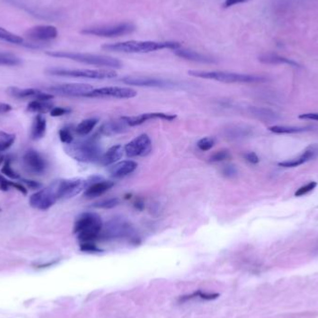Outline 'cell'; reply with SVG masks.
<instances>
[{
  "label": "cell",
  "mask_w": 318,
  "mask_h": 318,
  "mask_svg": "<svg viewBox=\"0 0 318 318\" xmlns=\"http://www.w3.org/2000/svg\"><path fill=\"white\" fill-rule=\"evenodd\" d=\"M180 48V44L174 41H139L129 40L118 42L114 44H106L103 46L104 51L122 53H149L161 50L176 51Z\"/></svg>",
  "instance_id": "1"
},
{
  "label": "cell",
  "mask_w": 318,
  "mask_h": 318,
  "mask_svg": "<svg viewBox=\"0 0 318 318\" xmlns=\"http://www.w3.org/2000/svg\"><path fill=\"white\" fill-rule=\"evenodd\" d=\"M103 226L100 215L86 212L77 218L74 226V233L77 235L79 243L96 244L100 240Z\"/></svg>",
  "instance_id": "2"
},
{
  "label": "cell",
  "mask_w": 318,
  "mask_h": 318,
  "mask_svg": "<svg viewBox=\"0 0 318 318\" xmlns=\"http://www.w3.org/2000/svg\"><path fill=\"white\" fill-rule=\"evenodd\" d=\"M65 153L76 161L92 163L100 161L103 149L95 138L73 142L64 147Z\"/></svg>",
  "instance_id": "3"
},
{
  "label": "cell",
  "mask_w": 318,
  "mask_h": 318,
  "mask_svg": "<svg viewBox=\"0 0 318 318\" xmlns=\"http://www.w3.org/2000/svg\"><path fill=\"white\" fill-rule=\"evenodd\" d=\"M46 54L54 58L68 59L82 64H90L99 67L113 69H119L122 67V63L119 60L104 55L73 52H47Z\"/></svg>",
  "instance_id": "4"
},
{
  "label": "cell",
  "mask_w": 318,
  "mask_h": 318,
  "mask_svg": "<svg viewBox=\"0 0 318 318\" xmlns=\"http://www.w3.org/2000/svg\"><path fill=\"white\" fill-rule=\"evenodd\" d=\"M189 75L195 77L210 79L215 81L222 82V83H262L266 81L267 79L263 76L260 75H246V74H237L231 72H223V71H197L193 70L188 72Z\"/></svg>",
  "instance_id": "5"
},
{
  "label": "cell",
  "mask_w": 318,
  "mask_h": 318,
  "mask_svg": "<svg viewBox=\"0 0 318 318\" xmlns=\"http://www.w3.org/2000/svg\"><path fill=\"white\" fill-rule=\"evenodd\" d=\"M47 74L56 76H66L75 78H87V79H111L117 76L115 70L110 69H64V68H52L47 70Z\"/></svg>",
  "instance_id": "6"
},
{
  "label": "cell",
  "mask_w": 318,
  "mask_h": 318,
  "mask_svg": "<svg viewBox=\"0 0 318 318\" xmlns=\"http://www.w3.org/2000/svg\"><path fill=\"white\" fill-rule=\"evenodd\" d=\"M118 238H135V230L127 220L123 218H115L103 226L100 239L113 240Z\"/></svg>",
  "instance_id": "7"
},
{
  "label": "cell",
  "mask_w": 318,
  "mask_h": 318,
  "mask_svg": "<svg viewBox=\"0 0 318 318\" xmlns=\"http://www.w3.org/2000/svg\"><path fill=\"white\" fill-rule=\"evenodd\" d=\"M58 200L69 199L71 197L79 195L87 187V179L75 178L55 180L52 184Z\"/></svg>",
  "instance_id": "8"
},
{
  "label": "cell",
  "mask_w": 318,
  "mask_h": 318,
  "mask_svg": "<svg viewBox=\"0 0 318 318\" xmlns=\"http://www.w3.org/2000/svg\"><path fill=\"white\" fill-rule=\"evenodd\" d=\"M135 30V25L130 23H117L112 25L94 26L82 30V34L96 35L102 37H116L121 35H128Z\"/></svg>",
  "instance_id": "9"
},
{
  "label": "cell",
  "mask_w": 318,
  "mask_h": 318,
  "mask_svg": "<svg viewBox=\"0 0 318 318\" xmlns=\"http://www.w3.org/2000/svg\"><path fill=\"white\" fill-rule=\"evenodd\" d=\"M50 93H55L62 96L71 97H86L87 94L92 93L94 87L89 84L82 83H72V84H61L55 85L47 88Z\"/></svg>",
  "instance_id": "10"
},
{
  "label": "cell",
  "mask_w": 318,
  "mask_h": 318,
  "mask_svg": "<svg viewBox=\"0 0 318 318\" xmlns=\"http://www.w3.org/2000/svg\"><path fill=\"white\" fill-rule=\"evenodd\" d=\"M137 96V92L133 88L124 87H105L94 88L88 93L87 98L130 99Z\"/></svg>",
  "instance_id": "11"
},
{
  "label": "cell",
  "mask_w": 318,
  "mask_h": 318,
  "mask_svg": "<svg viewBox=\"0 0 318 318\" xmlns=\"http://www.w3.org/2000/svg\"><path fill=\"white\" fill-rule=\"evenodd\" d=\"M58 201L52 185L45 189L36 192L29 198L30 206L35 209L47 210Z\"/></svg>",
  "instance_id": "12"
},
{
  "label": "cell",
  "mask_w": 318,
  "mask_h": 318,
  "mask_svg": "<svg viewBox=\"0 0 318 318\" xmlns=\"http://www.w3.org/2000/svg\"><path fill=\"white\" fill-rule=\"evenodd\" d=\"M121 82L137 87H159V88H173L176 86L174 82L162 78L149 76H127L122 78Z\"/></svg>",
  "instance_id": "13"
},
{
  "label": "cell",
  "mask_w": 318,
  "mask_h": 318,
  "mask_svg": "<svg viewBox=\"0 0 318 318\" xmlns=\"http://www.w3.org/2000/svg\"><path fill=\"white\" fill-rule=\"evenodd\" d=\"M125 153L128 157L148 156L152 151V142L147 134H141L125 146Z\"/></svg>",
  "instance_id": "14"
},
{
  "label": "cell",
  "mask_w": 318,
  "mask_h": 318,
  "mask_svg": "<svg viewBox=\"0 0 318 318\" xmlns=\"http://www.w3.org/2000/svg\"><path fill=\"white\" fill-rule=\"evenodd\" d=\"M25 36L35 42H47L58 36V30L53 25H35L27 29Z\"/></svg>",
  "instance_id": "15"
},
{
  "label": "cell",
  "mask_w": 318,
  "mask_h": 318,
  "mask_svg": "<svg viewBox=\"0 0 318 318\" xmlns=\"http://www.w3.org/2000/svg\"><path fill=\"white\" fill-rule=\"evenodd\" d=\"M23 163L30 172L35 174H42L45 172L47 163L38 152L35 150H28L23 156Z\"/></svg>",
  "instance_id": "16"
},
{
  "label": "cell",
  "mask_w": 318,
  "mask_h": 318,
  "mask_svg": "<svg viewBox=\"0 0 318 318\" xmlns=\"http://www.w3.org/2000/svg\"><path fill=\"white\" fill-rule=\"evenodd\" d=\"M177 116L175 115H170V114H165V113H146V114H142L139 116H123L122 118L127 122V125L129 127H135V126H139L144 124L148 120L152 119H163V120H167V121H173L174 119H176Z\"/></svg>",
  "instance_id": "17"
},
{
  "label": "cell",
  "mask_w": 318,
  "mask_h": 318,
  "mask_svg": "<svg viewBox=\"0 0 318 318\" xmlns=\"http://www.w3.org/2000/svg\"><path fill=\"white\" fill-rule=\"evenodd\" d=\"M316 157H318V145H310L298 157L278 163V166L283 167V168H296L311 160H313Z\"/></svg>",
  "instance_id": "18"
},
{
  "label": "cell",
  "mask_w": 318,
  "mask_h": 318,
  "mask_svg": "<svg viewBox=\"0 0 318 318\" xmlns=\"http://www.w3.org/2000/svg\"><path fill=\"white\" fill-rule=\"evenodd\" d=\"M128 127L129 126L127 125V122L125 121L123 118L111 120V121L105 122L102 125V127H100V133L107 137H112L117 134L126 132Z\"/></svg>",
  "instance_id": "19"
},
{
  "label": "cell",
  "mask_w": 318,
  "mask_h": 318,
  "mask_svg": "<svg viewBox=\"0 0 318 318\" xmlns=\"http://www.w3.org/2000/svg\"><path fill=\"white\" fill-rule=\"evenodd\" d=\"M114 185H115L114 181L105 180V179H97V180L93 181L92 185L87 186V189L85 190V193H84V196L88 199L101 197L104 195V193L110 190Z\"/></svg>",
  "instance_id": "20"
},
{
  "label": "cell",
  "mask_w": 318,
  "mask_h": 318,
  "mask_svg": "<svg viewBox=\"0 0 318 318\" xmlns=\"http://www.w3.org/2000/svg\"><path fill=\"white\" fill-rule=\"evenodd\" d=\"M137 168V162L133 160H124L114 164L109 169V172L114 178H122L127 176L128 174L132 173Z\"/></svg>",
  "instance_id": "21"
},
{
  "label": "cell",
  "mask_w": 318,
  "mask_h": 318,
  "mask_svg": "<svg viewBox=\"0 0 318 318\" xmlns=\"http://www.w3.org/2000/svg\"><path fill=\"white\" fill-rule=\"evenodd\" d=\"M174 52L179 58L185 59L192 62L201 63V64H215L216 63V60L214 58L209 57L208 55H204L199 52L190 51V50H185V49L179 48Z\"/></svg>",
  "instance_id": "22"
},
{
  "label": "cell",
  "mask_w": 318,
  "mask_h": 318,
  "mask_svg": "<svg viewBox=\"0 0 318 318\" xmlns=\"http://www.w3.org/2000/svg\"><path fill=\"white\" fill-rule=\"evenodd\" d=\"M125 149L122 145H114L104 153L100 159V162L103 166H110L118 162L123 156Z\"/></svg>",
  "instance_id": "23"
},
{
  "label": "cell",
  "mask_w": 318,
  "mask_h": 318,
  "mask_svg": "<svg viewBox=\"0 0 318 318\" xmlns=\"http://www.w3.org/2000/svg\"><path fill=\"white\" fill-rule=\"evenodd\" d=\"M252 133L253 129L245 125H234L232 127H227L224 130L225 138L231 140L244 139L251 136Z\"/></svg>",
  "instance_id": "24"
},
{
  "label": "cell",
  "mask_w": 318,
  "mask_h": 318,
  "mask_svg": "<svg viewBox=\"0 0 318 318\" xmlns=\"http://www.w3.org/2000/svg\"><path fill=\"white\" fill-rule=\"evenodd\" d=\"M259 61L260 63L265 64H287L289 66L295 67V68H301V65L298 64L295 61L290 60V59L286 58L279 56L278 54H274V53H267L263 54L259 57Z\"/></svg>",
  "instance_id": "25"
},
{
  "label": "cell",
  "mask_w": 318,
  "mask_h": 318,
  "mask_svg": "<svg viewBox=\"0 0 318 318\" xmlns=\"http://www.w3.org/2000/svg\"><path fill=\"white\" fill-rule=\"evenodd\" d=\"M249 113L251 116L260 119L261 121L270 122L276 121L279 118L278 114L274 111L261 108V107H249Z\"/></svg>",
  "instance_id": "26"
},
{
  "label": "cell",
  "mask_w": 318,
  "mask_h": 318,
  "mask_svg": "<svg viewBox=\"0 0 318 318\" xmlns=\"http://www.w3.org/2000/svg\"><path fill=\"white\" fill-rule=\"evenodd\" d=\"M47 129V122L42 115L35 116L32 127V139L40 140L45 136Z\"/></svg>",
  "instance_id": "27"
},
{
  "label": "cell",
  "mask_w": 318,
  "mask_h": 318,
  "mask_svg": "<svg viewBox=\"0 0 318 318\" xmlns=\"http://www.w3.org/2000/svg\"><path fill=\"white\" fill-rule=\"evenodd\" d=\"M38 93L39 90L35 88H19V87H12L8 89V93L10 95L17 99H35Z\"/></svg>",
  "instance_id": "28"
},
{
  "label": "cell",
  "mask_w": 318,
  "mask_h": 318,
  "mask_svg": "<svg viewBox=\"0 0 318 318\" xmlns=\"http://www.w3.org/2000/svg\"><path fill=\"white\" fill-rule=\"evenodd\" d=\"M52 108L53 107H52V104H49L48 102H42V101H38V100L32 101L27 106V110L32 112V113H36L38 115H43L48 112H51Z\"/></svg>",
  "instance_id": "29"
},
{
  "label": "cell",
  "mask_w": 318,
  "mask_h": 318,
  "mask_svg": "<svg viewBox=\"0 0 318 318\" xmlns=\"http://www.w3.org/2000/svg\"><path fill=\"white\" fill-rule=\"evenodd\" d=\"M98 120L95 118H88L80 122L77 127H75V132L79 136H87V134L90 133L93 130V128L97 125Z\"/></svg>",
  "instance_id": "30"
},
{
  "label": "cell",
  "mask_w": 318,
  "mask_h": 318,
  "mask_svg": "<svg viewBox=\"0 0 318 318\" xmlns=\"http://www.w3.org/2000/svg\"><path fill=\"white\" fill-rule=\"evenodd\" d=\"M218 293H206L201 290H197L196 292L192 293L190 295L183 296L179 299V302H185L187 301H191L194 299H200L203 301H212L219 297Z\"/></svg>",
  "instance_id": "31"
},
{
  "label": "cell",
  "mask_w": 318,
  "mask_h": 318,
  "mask_svg": "<svg viewBox=\"0 0 318 318\" xmlns=\"http://www.w3.org/2000/svg\"><path fill=\"white\" fill-rule=\"evenodd\" d=\"M310 127H289V126H272L269 130L276 134L301 133L310 130Z\"/></svg>",
  "instance_id": "32"
},
{
  "label": "cell",
  "mask_w": 318,
  "mask_h": 318,
  "mask_svg": "<svg viewBox=\"0 0 318 318\" xmlns=\"http://www.w3.org/2000/svg\"><path fill=\"white\" fill-rule=\"evenodd\" d=\"M0 40L11 43V44H15V45L23 44V38L22 36L13 34L1 26H0Z\"/></svg>",
  "instance_id": "33"
},
{
  "label": "cell",
  "mask_w": 318,
  "mask_h": 318,
  "mask_svg": "<svg viewBox=\"0 0 318 318\" xmlns=\"http://www.w3.org/2000/svg\"><path fill=\"white\" fill-rule=\"evenodd\" d=\"M21 59L16 55L8 52H0V65L2 66H16L21 64Z\"/></svg>",
  "instance_id": "34"
},
{
  "label": "cell",
  "mask_w": 318,
  "mask_h": 318,
  "mask_svg": "<svg viewBox=\"0 0 318 318\" xmlns=\"http://www.w3.org/2000/svg\"><path fill=\"white\" fill-rule=\"evenodd\" d=\"M14 134L7 133L4 131H0V153L8 150L15 142Z\"/></svg>",
  "instance_id": "35"
},
{
  "label": "cell",
  "mask_w": 318,
  "mask_h": 318,
  "mask_svg": "<svg viewBox=\"0 0 318 318\" xmlns=\"http://www.w3.org/2000/svg\"><path fill=\"white\" fill-rule=\"evenodd\" d=\"M119 204V199L116 197H112L108 199H104L99 202L94 203L93 205V208H104V209H109L116 207Z\"/></svg>",
  "instance_id": "36"
},
{
  "label": "cell",
  "mask_w": 318,
  "mask_h": 318,
  "mask_svg": "<svg viewBox=\"0 0 318 318\" xmlns=\"http://www.w3.org/2000/svg\"><path fill=\"white\" fill-rule=\"evenodd\" d=\"M231 158V154L228 150H220L215 152L212 156L209 157L210 162H222Z\"/></svg>",
  "instance_id": "37"
},
{
  "label": "cell",
  "mask_w": 318,
  "mask_h": 318,
  "mask_svg": "<svg viewBox=\"0 0 318 318\" xmlns=\"http://www.w3.org/2000/svg\"><path fill=\"white\" fill-rule=\"evenodd\" d=\"M215 145V139L213 137H205L197 142V147L199 150L207 152L210 150Z\"/></svg>",
  "instance_id": "38"
},
{
  "label": "cell",
  "mask_w": 318,
  "mask_h": 318,
  "mask_svg": "<svg viewBox=\"0 0 318 318\" xmlns=\"http://www.w3.org/2000/svg\"><path fill=\"white\" fill-rule=\"evenodd\" d=\"M1 173L6 175L7 177H9L11 179H20V176L12 169L10 159H7L5 163H4L3 167L1 168Z\"/></svg>",
  "instance_id": "39"
},
{
  "label": "cell",
  "mask_w": 318,
  "mask_h": 318,
  "mask_svg": "<svg viewBox=\"0 0 318 318\" xmlns=\"http://www.w3.org/2000/svg\"><path fill=\"white\" fill-rule=\"evenodd\" d=\"M59 137L62 143H64V145H69L71 143L74 142V137L72 131L70 130L68 127H64L59 131Z\"/></svg>",
  "instance_id": "40"
},
{
  "label": "cell",
  "mask_w": 318,
  "mask_h": 318,
  "mask_svg": "<svg viewBox=\"0 0 318 318\" xmlns=\"http://www.w3.org/2000/svg\"><path fill=\"white\" fill-rule=\"evenodd\" d=\"M317 186L316 181H310L307 185H303L300 187L297 191L295 192V197H302L305 196L307 194H309L310 192H312L315 187Z\"/></svg>",
  "instance_id": "41"
},
{
  "label": "cell",
  "mask_w": 318,
  "mask_h": 318,
  "mask_svg": "<svg viewBox=\"0 0 318 318\" xmlns=\"http://www.w3.org/2000/svg\"><path fill=\"white\" fill-rule=\"evenodd\" d=\"M222 174L227 177V178H234L237 176L238 173L237 167L234 165H227L222 168Z\"/></svg>",
  "instance_id": "42"
},
{
  "label": "cell",
  "mask_w": 318,
  "mask_h": 318,
  "mask_svg": "<svg viewBox=\"0 0 318 318\" xmlns=\"http://www.w3.org/2000/svg\"><path fill=\"white\" fill-rule=\"evenodd\" d=\"M80 250L84 252H89V253L101 251V249H99L96 244H80Z\"/></svg>",
  "instance_id": "43"
},
{
  "label": "cell",
  "mask_w": 318,
  "mask_h": 318,
  "mask_svg": "<svg viewBox=\"0 0 318 318\" xmlns=\"http://www.w3.org/2000/svg\"><path fill=\"white\" fill-rule=\"evenodd\" d=\"M69 112V109L64 108V107H53L50 113H51V116L57 117V116H64L68 114Z\"/></svg>",
  "instance_id": "44"
},
{
  "label": "cell",
  "mask_w": 318,
  "mask_h": 318,
  "mask_svg": "<svg viewBox=\"0 0 318 318\" xmlns=\"http://www.w3.org/2000/svg\"><path fill=\"white\" fill-rule=\"evenodd\" d=\"M244 157H245V159H246L247 161H249V162L251 163V164H258V163L260 162L259 156H257L254 152L246 153V154L244 155Z\"/></svg>",
  "instance_id": "45"
},
{
  "label": "cell",
  "mask_w": 318,
  "mask_h": 318,
  "mask_svg": "<svg viewBox=\"0 0 318 318\" xmlns=\"http://www.w3.org/2000/svg\"><path fill=\"white\" fill-rule=\"evenodd\" d=\"M300 119H304V120H313V121H318V113H307V114H302L299 116Z\"/></svg>",
  "instance_id": "46"
},
{
  "label": "cell",
  "mask_w": 318,
  "mask_h": 318,
  "mask_svg": "<svg viewBox=\"0 0 318 318\" xmlns=\"http://www.w3.org/2000/svg\"><path fill=\"white\" fill-rule=\"evenodd\" d=\"M10 180H7L1 174H0V190L7 192L10 188Z\"/></svg>",
  "instance_id": "47"
},
{
  "label": "cell",
  "mask_w": 318,
  "mask_h": 318,
  "mask_svg": "<svg viewBox=\"0 0 318 318\" xmlns=\"http://www.w3.org/2000/svg\"><path fill=\"white\" fill-rule=\"evenodd\" d=\"M23 183L25 184V185H27L29 188H32V189H38L39 187H40L41 185L39 183H37V181H35V180H31V179H22Z\"/></svg>",
  "instance_id": "48"
},
{
  "label": "cell",
  "mask_w": 318,
  "mask_h": 318,
  "mask_svg": "<svg viewBox=\"0 0 318 318\" xmlns=\"http://www.w3.org/2000/svg\"><path fill=\"white\" fill-rule=\"evenodd\" d=\"M10 185L12 187H14L15 189H17L18 191L21 192L23 195H27V189L21 185V184H18V183H13V181H10Z\"/></svg>",
  "instance_id": "49"
},
{
  "label": "cell",
  "mask_w": 318,
  "mask_h": 318,
  "mask_svg": "<svg viewBox=\"0 0 318 318\" xmlns=\"http://www.w3.org/2000/svg\"><path fill=\"white\" fill-rule=\"evenodd\" d=\"M248 0H225L224 3H223V7L224 8H230L232 6H235L237 4H240V3H244V2H247Z\"/></svg>",
  "instance_id": "50"
},
{
  "label": "cell",
  "mask_w": 318,
  "mask_h": 318,
  "mask_svg": "<svg viewBox=\"0 0 318 318\" xmlns=\"http://www.w3.org/2000/svg\"><path fill=\"white\" fill-rule=\"evenodd\" d=\"M12 110V105L7 104H0V114H5Z\"/></svg>",
  "instance_id": "51"
},
{
  "label": "cell",
  "mask_w": 318,
  "mask_h": 318,
  "mask_svg": "<svg viewBox=\"0 0 318 318\" xmlns=\"http://www.w3.org/2000/svg\"><path fill=\"white\" fill-rule=\"evenodd\" d=\"M135 207L138 208V209H140V210H142L143 208H144V204L142 202H137L135 204Z\"/></svg>",
  "instance_id": "52"
}]
</instances>
